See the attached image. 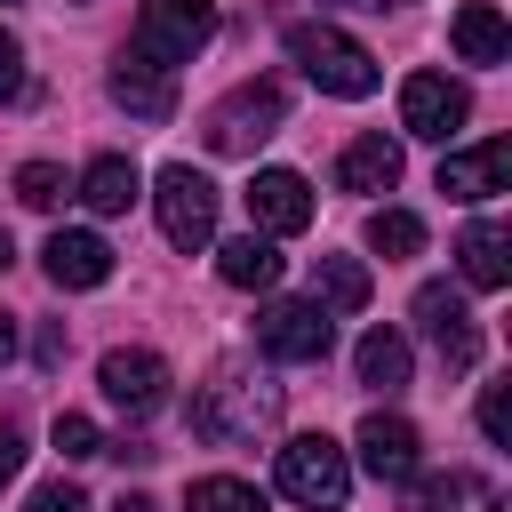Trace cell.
I'll return each mask as SVG.
<instances>
[{"instance_id":"8992f818","label":"cell","mask_w":512,"mask_h":512,"mask_svg":"<svg viewBox=\"0 0 512 512\" xmlns=\"http://www.w3.org/2000/svg\"><path fill=\"white\" fill-rule=\"evenodd\" d=\"M288 120V96L280 80H240L216 112H208V152H256L272 128Z\"/></svg>"},{"instance_id":"e575fe53","label":"cell","mask_w":512,"mask_h":512,"mask_svg":"<svg viewBox=\"0 0 512 512\" xmlns=\"http://www.w3.org/2000/svg\"><path fill=\"white\" fill-rule=\"evenodd\" d=\"M368 8H408V0H368Z\"/></svg>"},{"instance_id":"4316f807","label":"cell","mask_w":512,"mask_h":512,"mask_svg":"<svg viewBox=\"0 0 512 512\" xmlns=\"http://www.w3.org/2000/svg\"><path fill=\"white\" fill-rule=\"evenodd\" d=\"M56 448H64L72 464H80V456H104V432H96V424H88L80 408H64V416H56Z\"/></svg>"},{"instance_id":"8d00e7d4","label":"cell","mask_w":512,"mask_h":512,"mask_svg":"<svg viewBox=\"0 0 512 512\" xmlns=\"http://www.w3.org/2000/svg\"><path fill=\"white\" fill-rule=\"evenodd\" d=\"M72 8H88V0H72Z\"/></svg>"},{"instance_id":"7a4b0ae2","label":"cell","mask_w":512,"mask_h":512,"mask_svg":"<svg viewBox=\"0 0 512 512\" xmlns=\"http://www.w3.org/2000/svg\"><path fill=\"white\" fill-rule=\"evenodd\" d=\"M208 32H216V8L208 0H144V16L128 32V56L152 64V72H176V64H192L208 48Z\"/></svg>"},{"instance_id":"5bb4252c","label":"cell","mask_w":512,"mask_h":512,"mask_svg":"<svg viewBox=\"0 0 512 512\" xmlns=\"http://www.w3.org/2000/svg\"><path fill=\"white\" fill-rule=\"evenodd\" d=\"M40 264H48L56 288H104V280H112V248H104L96 232H48Z\"/></svg>"},{"instance_id":"5b68a950","label":"cell","mask_w":512,"mask_h":512,"mask_svg":"<svg viewBox=\"0 0 512 512\" xmlns=\"http://www.w3.org/2000/svg\"><path fill=\"white\" fill-rule=\"evenodd\" d=\"M152 208H160V232H168V248H208L216 240V184L192 168V160H176V168H160V184H152Z\"/></svg>"},{"instance_id":"e0dca14e","label":"cell","mask_w":512,"mask_h":512,"mask_svg":"<svg viewBox=\"0 0 512 512\" xmlns=\"http://www.w3.org/2000/svg\"><path fill=\"white\" fill-rule=\"evenodd\" d=\"M336 184L344 192H392L400 184V144L392 136H352L336 152Z\"/></svg>"},{"instance_id":"f546056e","label":"cell","mask_w":512,"mask_h":512,"mask_svg":"<svg viewBox=\"0 0 512 512\" xmlns=\"http://www.w3.org/2000/svg\"><path fill=\"white\" fill-rule=\"evenodd\" d=\"M8 96H24V40L0 24V104H8Z\"/></svg>"},{"instance_id":"9a60e30c","label":"cell","mask_w":512,"mask_h":512,"mask_svg":"<svg viewBox=\"0 0 512 512\" xmlns=\"http://www.w3.org/2000/svg\"><path fill=\"white\" fill-rule=\"evenodd\" d=\"M448 40H456L464 64H504V56H512V24H504L496 0H464V8L448 16Z\"/></svg>"},{"instance_id":"4fadbf2b","label":"cell","mask_w":512,"mask_h":512,"mask_svg":"<svg viewBox=\"0 0 512 512\" xmlns=\"http://www.w3.org/2000/svg\"><path fill=\"white\" fill-rule=\"evenodd\" d=\"M360 464L376 472V480H416V464H424V440H416V424L408 416H360Z\"/></svg>"},{"instance_id":"44dd1931","label":"cell","mask_w":512,"mask_h":512,"mask_svg":"<svg viewBox=\"0 0 512 512\" xmlns=\"http://www.w3.org/2000/svg\"><path fill=\"white\" fill-rule=\"evenodd\" d=\"M352 368H360V384L400 392V384H408V368H416V352H408V336H400V328H368V336H360V352H352Z\"/></svg>"},{"instance_id":"d4e9b609","label":"cell","mask_w":512,"mask_h":512,"mask_svg":"<svg viewBox=\"0 0 512 512\" xmlns=\"http://www.w3.org/2000/svg\"><path fill=\"white\" fill-rule=\"evenodd\" d=\"M64 192H72V184H64L56 160H24V168H16V200H24V208H56Z\"/></svg>"},{"instance_id":"52a82bcc","label":"cell","mask_w":512,"mask_h":512,"mask_svg":"<svg viewBox=\"0 0 512 512\" xmlns=\"http://www.w3.org/2000/svg\"><path fill=\"white\" fill-rule=\"evenodd\" d=\"M464 120H472V96H464L448 72H408V80H400V128H408V136L448 144Z\"/></svg>"},{"instance_id":"2e32d148","label":"cell","mask_w":512,"mask_h":512,"mask_svg":"<svg viewBox=\"0 0 512 512\" xmlns=\"http://www.w3.org/2000/svg\"><path fill=\"white\" fill-rule=\"evenodd\" d=\"M112 104H120L128 120L160 128V120L176 112V80H168V72H152V64H136V56H120V64H112Z\"/></svg>"},{"instance_id":"7402d4cb","label":"cell","mask_w":512,"mask_h":512,"mask_svg":"<svg viewBox=\"0 0 512 512\" xmlns=\"http://www.w3.org/2000/svg\"><path fill=\"white\" fill-rule=\"evenodd\" d=\"M312 288H320L336 312H360V304H368V264H352V256H320V264H312Z\"/></svg>"},{"instance_id":"603a6c76","label":"cell","mask_w":512,"mask_h":512,"mask_svg":"<svg viewBox=\"0 0 512 512\" xmlns=\"http://www.w3.org/2000/svg\"><path fill=\"white\" fill-rule=\"evenodd\" d=\"M368 248H376V256H416V248H424V216L376 208V216H368Z\"/></svg>"},{"instance_id":"836d02e7","label":"cell","mask_w":512,"mask_h":512,"mask_svg":"<svg viewBox=\"0 0 512 512\" xmlns=\"http://www.w3.org/2000/svg\"><path fill=\"white\" fill-rule=\"evenodd\" d=\"M8 264H16V240H8V224H0V272H8Z\"/></svg>"},{"instance_id":"1f68e13d","label":"cell","mask_w":512,"mask_h":512,"mask_svg":"<svg viewBox=\"0 0 512 512\" xmlns=\"http://www.w3.org/2000/svg\"><path fill=\"white\" fill-rule=\"evenodd\" d=\"M16 360V312H0V368Z\"/></svg>"},{"instance_id":"d6986e66","label":"cell","mask_w":512,"mask_h":512,"mask_svg":"<svg viewBox=\"0 0 512 512\" xmlns=\"http://www.w3.org/2000/svg\"><path fill=\"white\" fill-rule=\"evenodd\" d=\"M72 192H80L96 216H128V208H136V192H144V176H136L120 152H96V160L80 168V184H72Z\"/></svg>"},{"instance_id":"ba28073f","label":"cell","mask_w":512,"mask_h":512,"mask_svg":"<svg viewBox=\"0 0 512 512\" xmlns=\"http://www.w3.org/2000/svg\"><path fill=\"white\" fill-rule=\"evenodd\" d=\"M328 312L320 304H304V296H288V304H264L256 312V344L272 352V360H328Z\"/></svg>"},{"instance_id":"ac0fdd59","label":"cell","mask_w":512,"mask_h":512,"mask_svg":"<svg viewBox=\"0 0 512 512\" xmlns=\"http://www.w3.org/2000/svg\"><path fill=\"white\" fill-rule=\"evenodd\" d=\"M456 264H464V280H472V288H504V280H512V232H504L496 216L464 224V240H456Z\"/></svg>"},{"instance_id":"d590c367","label":"cell","mask_w":512,"mask_h":512,"mask_svg":"<svg viewBox=\"0 0 512 512\" xmlns=\"http://www.w3.org/2000/svg\"><path fill=\"white\" fill-rule=\"evenodd\" d=\"M488 512H512V504H504V496H496V504H488Z\"/></svg>"},{"instance_id":"8fae6325","label":"cell","mask_w":512,"mask_h":512,"mask_svg":"<svg viewBox=\"0 0 512 512\" xmlns=\"http://www.w3.org/2000/svg\"><path fill=\"white\" fill-rule=\"evenodd\" d=\"M248 216H256L264 240H288V232L312 224V184H304L296 168H256V184H248Z\"/></svg>"},{"instance_id":"277c9868","label":"cell","mask_w":512,"mask_h":512,"mask_svg":"<svg viewBox=\"0 0 512 512\" xmlns=\"http://www.w3.org/2000/svg\"><path fill=\"white\" fill-rule=\"evenodd\" d=\"M272 416H280V392H272V384H240V376H216V384L192 400V432H200V440H216V448L256 440Z\"/></svg>"},{"instance_id":"ffe728a7","label":"cell","mask_w":512,"mask_h":512,"mask_svg":"<svg viewBox=\"0 0 512 512\" xmlns=\"http://www.w3.org/2000/svg\"><path fill=\"white\" fill-rule=\"evenodd\" d=\"M216 272H224V288H280V248L264 232H240L216 248Z\"/></svg>"},{"instance_id":"484cf974","label":"cell","mask_w":512,"mask_h":512,"mask_svg":"<svg viewBox=\"0 0 512 512\" xmlns=\"http://www.w3.org/2000/svg\"><path fill=\"white\" fill-rule=\"evenodd\" d=\"M480 432H488V448H512V384L480 392Z\"/></svg>"},{"instance_id":"6da1fadb","label":"cell","mask_w":512,"mask_h":512,"mask_svg":"<svg viewBox=\"0 0 512 512\" xmlns=\"http://www.w3.org/2000/svg\"><path fill=\"white\" fill-rule=\"evenodd\" d=\"M288 56L304 64V80L320 88V96H376V56L352 40V32H336V24H288Z\"/></svg>"},{"instance_id":"d6a6232c","label":"cell","mask_w":512,"mask_h":512,"mask_svg":"<svg viewBox=\"0 0 512 512\" xmlns=\"http://www.w3.org/2000/svg\"><path fill=\"white\" fill-rule=\"evenodd\" d=\"M112 512H160V504H152V496H120Z\"/></svg>"},{"instance_id":"f1b7e54d","label":"cell","mask_w":512,"mask_h":512,"mask_svg":"<svg viewBox=\"0 0 512 512\" xmlns=\"http://www.w3.org/2000/svg\"><path fill=\"white\" fill-rule=\"evenodd\" d=\"M24 512H88V496H80V488H72V480H40V488H32V504H24Z\"/></svg>"},{"instance_id":"4dcf8cb0","label":"cell","mask_w":512,"mask_h":512,"mask_svg":"<svg viewBox=\"0 0 512 512\" xmlns=\"http://www.w3.org/2000/svg\"><path fill=\"white\" fill-rule=\"evenodd\" d=\"M24 472V432H16V416H0V488Z\"/></svg>"},{"instance_id":"30bf717a","label":"cell","mask_w":512,"mask_h":512,"mask_svg":"<svg viewBox=\"0 0 512 512\" xmlns=\"http://www.w3.org/2000/svg\"><path fill=\"white\" fill-rule=\"evenodd\" d=\"M416 320H424V336L440 344L448 368H472V360H480V320L464 312V296H456L448 280H424V288H416Z\"/></svg>"},{"instance_id":"3957f363","label":"cell","mask_w":512,"mask_h":512,"mask_svg":"<svg viewBox=\"0 0 512 512\" xmlns=\"http://www.w3.org/2000/svg\"><path fill=\"white\" fill-rule=\"evenodd\" d=\"M280 496H296L304 512H336V504L352 496L344 448H336L328 432H296V440L280 448Z\"/></svg>"},{"instance_id":"cb8c5ba5","label":"cell","mask_w":512,"mask_h":512,"mask_svg":"<svg viewBox=\"0 0 512 512\" xmlns=\"http://www.w3.org/2000/svg\"><path fill=\"white\" fill-rule=\"evenodd\" d=\"M192 512H264V496L232 472H208V480H192Z\"/></svg>"},{"instance_id":"83f0119b","label":"cell","mask_w":512,"mask_h":512,"mask_svg":"<svg viewBox=\"0 0 512 512\" xmlns=\"http://www.w3.org/2000/svg\"><path fill=\"white\" fill-rule=\"evenodd\" d=\"M456 496H464L456 472H440V480H408V512H440V504H456Z\"/></svg>"},{"instance_id":"9c48e42d","label":"cell","mask_w":512,"mask_h":512,"mask_svg":"<svg viewBox=\"0 0 512 512\" xmlns=\"http://www.w3.org/2000/svg\"><path fill=\"white\" fill-rule=\"evenodd\" d=\"M96 376H104V400H112V408H128V416H152V408L168 400V360H160V352H144V344L104 352V360H96Z\"/></svg>"},{"instance_id":"7c38bea8","label":"cell","mask_w":512,"mask_h":512,"mask_svg":"<svg viewBox=\"0 0 512 512\" xmlns=\"http://www.w3.org/2000/svg\"><path fill=\"white\" fill-rule=\"evenodd\" d=\"M440 192H448V200H496V192H512V144L488 136V144H472V152H448V160H440Z\"/></svg>"}]
</instances>
